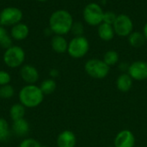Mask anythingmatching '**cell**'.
Returning a JSON list of instances; mask_svg holds the SVG:
<instances>
[{"label":"cell","instance_id":"obj_27","mask_svg":"<svg viewBox=\"0 0 147 147\" xmlns=\"http://www.w3.org/2000/svg\"><path fill=\"white\" fill-rule=\"evenodd\" d=\"M0 45L2 47L5 48V49H8L10 47H12V39L9 35H5L4 38L0 41Z\"/></svg>","mask_w":147,"mask_h":147},{"label":"cell","instance_id":"obj_14","mask_svg":"<svg viewBox=\"0 0 147 147\" xmlns=\"http://www.w3.org/2000/svg\"><path fill=\"white\" fill-rule=\"evenodd\" d=\"M115 34V33L113 25H110V24H108L105 22H102L99 25L98 35L102 40L109 41L114 38Z\"/></svg>","mask_w":147,"mask_h":147},{"label":"cell","instance_id":"obj_21","mask_svg":"<svg viewBox=\"0 0 147 147\" xmlns=\"http://www.w3.org/2000/svg\"><path fill=\"white\" fill-rule=\"evenodd\" d=\"M40 88L44 95H50L55 90L56 83L53 79H46L41 83Z\"/></svg>","mask_w":147,"mask_h":147},{"label":"cell","instance_id":"obj_33","mask_svg":"<svg viewBox=\"0 0 147 147\" xmlns=\"http://www.w3.org/2000/svg\"><path fill=\"white\" fill-rule=\"evenodd\" d=\"M41 147H48V146H41Z\"/></svg>","mask_w":147,"mask_h":147},{"label":"cell","instance_id":"obj_23","mask_svg":"<svg viewBox=\"0 0 147 147\" xmlns=\"http://www.w3.org/2000/svg\"><path fill=\"white\" fill-rule=\"evenodd\" d=\"M15 90L9 84L6 85H3L0 87V96L3 99H10L14 96Z\"/></svg>","mask_w":147,"mask_h":147},{"label":"cell","instance_id":"obj_29","mask_svg":"<svg viewBox=\"0 0 147 147\" xmlns=\"http://www.w3.org/2000/svg\"><path fill=\"white\" fill-rule=\"evenodd\" d=\"M5 35H7V32H6L5 28L3 27H1L0 26V41L4 38Z\"/></svg>","mask_w":147,"mask_h":147},{"label":"cell","instance_id":"obj_24","mask_svg":"<svg viewBox=\"0 0 147 147\" xmlns=\"http://www.w3.org/2000/svg\"><path fill=\"white\" fill-rule=\"evenodd\" d=\"M19 147H41L40 143L34 140V139H31V138H28V139H25L23 140L20 145Z\"/></svg>","mask_w":147,"mask_h":147},{"label":"cell","instance_id":"obj_1","mask_svg":"<svg viewBox=\"0 0 147 147\" xmlns=\"http://www.w3.org/2000/svg\"><path fill=\"white\" fill-rule=\"evenodd\" d=\"M73 18L71 15L65 9L54 11L49 19V26L53 33L58 35L68 34L72 28Z\"/></svg>","mask_w":147,"mask_h":147},{"label":"cell","instance_id":"obj_3","mask_svg":"<svg viewBox=\"0 0 147 147\" xmlns=\"http://www.w3.org/2000/svg\"><path fill=\"white\" fill-rule=\"evenodd\" d=\"M103 15L104 11L96 3H90L87 4L83 11V17L84 21L90 26H99L103 21Z\"/></svg>","mask_w":147,"mask_h":147},{"label":"cell","instance_id":"obj_30","mask_svg":"<svg viewBox=\"0 0 147 147\" xmlns=\"http://www.w3.org/2000/svg\"><path fill=\"white\" fill-rule=\"evenodd\" d=\"M50 75H51V77L55 78V77H57V76L59 75V71H58L57 70L53 69V70H52V71H50Z\"/></svg>","mask_w":147,"mask_h":147},{"label":"cell","instance_id":"obj_9","mask_svg":"<svg viewBox=\"0 0 147 147\" xmlns=\"http://www.w3.org/2000/svg\"><path fill=\"white\" fill-rule=\"evenodd\" d=\"M129 75L135 80H145L147 78V63L145 61H135L128 68Z\"/></svg>","mask_w":147,"mask_h":147},{"label":"cell","instance_id":"obj_10","mask_svg":"<svg viewBox=\"0 0 147 147\" xmlns=\"http://www.w3.org/2000/svg\"><path fill=\"white\" fill-rule=\"evenodd\" d=\"M20 76L28 84H34L39 79V72L35 67L31 65H25L21 68Z\"/></svg>","mask_w":147,"mask_h":147},{"label":"cell","instance_id":"obj_4","mask_svg":"<svg viewBox=\"0 0 147 147\" xmlns=\"http://www.w3.org/2000/svg\"><path fill=\"white\" fill-rule=\"evenodd\" d=\"M90 44L88 40L83 36H76L68 43L67 52L70 56L75 59L84 57L89 51Z\"/></svg>","mask_w":147,"mask_h":147},{"label":"cell","instance_id":"obj_25","mask_svg":"<svg viewBox=\"0 0 147 147\" xmlns=\"http://www.w3.org/2000/svg\"><path fill=\"white\" fill-rule=\"evenodd\" d=\"M117 16L112 12V11H107V12H104V15H103V21L102 22H105V23H108V24H110V25H113L115 19H116Z\"/></svg>","mask_w":147,"mask_h":147},{"label":"cell","instance_id":"obj_19","mask_svg":"<svg viewBox=\"0 0 147 147\" xmlns=\"http://www.w3.org/2000/svg\"><path fill=\"white\" fill-rule=\"evenodd\" d=\"M128 40H129V43L132 47H140L145 44L146 40L143 33H140L138 31H135V32L133 31L128 36Z\"/></svg>","mask_w":147,"mask_h":147},{"label":"cell","instance_id":"obj_6","mask_svg":"<svg viewBox=\"0 0 147 147\" xmlns=\"http://www.w3.org/2000/svg\"><path fill=\"white\" fill-rule=\"evenodd\" d=\"M85 71L94 78H103L109 72V66L103 61L97 59H92L86 62Z\"/></svg>","mask_w":147,"mask_h":147},{"label":"cell","instance_id":"obj_13","mask_svg":"<svg viewBox=\"0 0 147 147\" xmlns=\"http://www.w3.org/2000/svg\"><path fill=\"white\" fill-rule=\"evenodd\" d=\"M28 27L24 23H17L11 28V37L16 40H22L28 35Z\"/></svg>","mask_w":147,"mask_h":147},{"label":"cell","instance_id":"obj_12","mask_svg":"<svg viewBox=\"0 0 147 147\" xmlns=\"http://www.w3.org/2000/svg\"><path fill=\"white\" fill-rule=\"evenodd\" d=\"M76 145V136L71 131H64L59 134L57 139L58 147H74Z\"/></svg>","mask_w":147,"mask_h":147},{"label":"cell","instance_id":"obj_18","mask_svg":"<svg viewBox=\"0 0 147 147\" xmlns=\"http://www.w3.org/2000/svg\"><path fill=\"white\" fill-rule=\"evenodd\" d=\"M117 88L121 90V91H128L132 85H133V78L130 77L129 74H121V76H119L117 82Z\"/></svg>","mask_w":147,"mask_h":147},{"label":"cell","instance_id":"obj_34","mask_svg":"<svg viewBox=\"0 0 147 147\" xmlns=\"http://www.w3.org/2000/svg\"><path fill=\"white\" fill-rule=\"evenodd\" d=\"M0 99H1V96H0Z\"/></svg>","mask_w":147,"mask_h":147},{"label":"cell","instance_id":"obj_15","mask_svg":"<svg viewBox=\"0 0 147 147\" xmlns=\"http://www.w3.org/2000/svg\"><path fill=\"white\" fill-rule=\"evenodd\" d=\"M12 131L17 136H25L29 132V124L24 118L15 121L12 123Z\"/></svg>","mask_w":147,"mask_h":147},{"label":"cell","instance_id":"obj_32","mask_svg":"<svg viewBox=\"0 0 147 147\" xmlns=\"http://www.w3.org/2000/svg\"><path fill=\"white\" fill-rule=\"evenodd\" d=\"M37 1H40V2H45V1H47V0H37Z\"/></svg>","mask_w":147,"mask_h":147},{"label":"cell","instance_id":"obj_7","mask_svg":"<svg viewBox=\"0 0 147 147\" xmlns=\"http://www.w3.org/2000/svg\"><path fill=\"white\" fill-rule=\"evenodd\" d=\"M113 28L115 33L117 35L121 37H126L129 36V34L133 32L134 22L128 16L125 14H121L117 16L113 24Z\"/></svg>","mask_w":147,"mask_h":147},{"label":"cell","instance_id":"obj_5","mask_svg":"<svg viewBox=\"0 0 147 147\" xmlns=\"http://www.w3.org/2000/svg\"><path fill=\"white\" fill-rule=\"evenodd\" d=\"M25 59V52L18 46H12L6 49L3 54V61L5 65L10 68L19 67Z\"/></svg>","mask_w":147,"mask_h":147},{"label":"cell","instance_id":"obj_26","mask_svg":"<svg viewBox=\"0 0 147 147\" xmlns=\"http://www.w3.org/2000/svg\"><path fill=\"white\" fill-rule=\"evenodd\" d=\"M11 80L10 75L5 71H0V86L9 84Z\"/></svg>","mask_w":147,"mask_h":147},{"label":"cell","instance_id":"obj_11","mask_svg":"<svg viewBox=\"0 0 147 147\" xmlns=\"http://www.w3.org/2000/svg\"><path fill=\"white\" fill-rule=\"evenodd\" d=\"M135 144V139L132 132L128 130H124L120 132L115 140V147H134Z\"/></svg>","mask_w":147,"mask_h":147},{"label":"cell","instance_id":"obj_2","mask_svg":"<svg viewBox=\"0 0 147 147\" xmlns=\"http://www.w3.org/2000/svg\"><path fill=\"white\" fill-rule=\"evenodd\" d=\"M44 99V94L40 88L34 84H28L24 86L19 92V100L27 109L38 107Z\"/></svg>","mask_w":147,"mask_h":147},{"label":"cell","instance_id":"obj_22","mask_svg":"<svg viewBox=\"0 0 147 147\" xmlns=\"http://www.w3.org/2000/svg\"><path fill=\"white\" fill-rule=\"evenodd\" d=\"M109 66L114 65H115L118 60H119V54L117 52L114 51V50H110L108 51L107 53H105L104 56H103V59H102Z\"/></svg>","mask_w":147,"mask_h":147},{"label":"cell","instance_id":"obj_8","mask_svg":"<svg viewBox=\"0 0 147 147\" xmlns=\"http://www.w3.org/2000/svg\"><path fill=\"white\" fill-rule=\"evenodd\" d=\"M22 18L21 9L16 7H7L0 12V24L2 26H14L19 23Z\"/></svg>","mask_w":147,"mask_h":147},{"label":"cell","instance_id":"obj_17","mask_svg":"<svg viewBox=\"0 0 147 147\" xmlns=\"http://www.w3.org/2000/svg\"><path fill=\"white\" fill-rule=\"evenodd\" d=\"M26 108L22 103H15L9 109V117L10 119L15 121L17 120L23 119L25 116Z\"/></svg>","mask_w":147,"mask_h":147},{"label":"cell","instance_id":"obj_28","mask_svg":"<svg viewBox=\"0 0 147 147\" xmlns=\"http://www.w3.org/2000/svg\"><path fill=\"white\" fill-rule=\"evenodd\" d=\"M71 31H73L74 34H76V36H80L82 35V33L84 31V28H83V25L81 23H73L72 25V28H71Z\"/></svg>","mask_w":147,"mask_h":147},{"label":"cell","instance_id":"obj_31","mask_svg":"<svg viewBox=\"0 0 147 147\" xmlns=\"http://www.w3.org/2000/svg\"><path fill=\"white\" fill-rule=\"evenodd\" d=\"M143 34L145 35V38L147 40V23H146V25L144 26V29H143Z\"/></svg>","mask_w":147,"mask_h":147},{"label":"cell","instance_id":"obj_20","mask_svg":"<svg viewBox=\"0 0 147 147\" xmlns=\"http://www.w3.org/2000/svg\"><path fill=\"white\" fill-rule=\"evenodd\" d=\"M10 137L9 124L5 119L0 118V142H6Z\"/></svg>","mask_w":147,"mask_h":147},{"label":"cell","instance_id":"obj_16","mask_svg":"<svg viewBox=\"0 0 147 147\" xmlns=\"http://www.w3.org/2000/svg\"><path fill=\"white\" fill-rule=\"evenodd\" d=\"M51 45L53 51L58 53H64L68 49V43L66 40L63 37V35H54L52 39Z\"/></svg>","mask_w":147,"mask_h":147}]
</instances>
